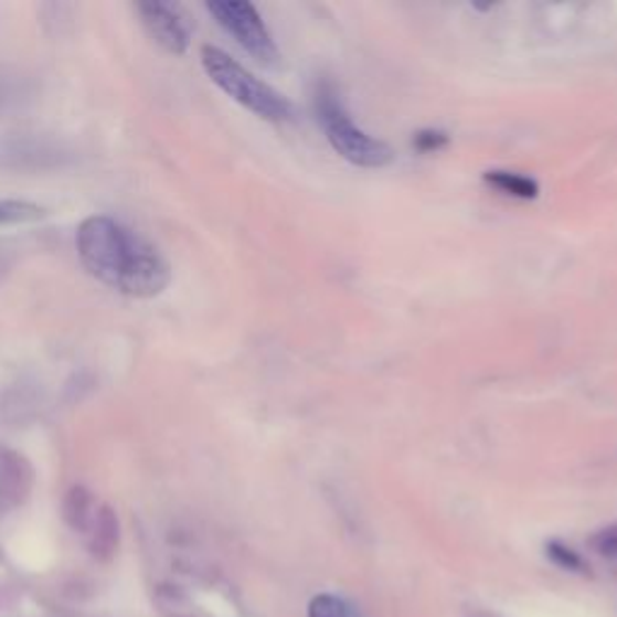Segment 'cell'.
<instances>
[{
    "instance_id": "cell-1",
    "label": "cell",
    "mask_w": 617,
    "mask_h": 617,
    "mask_svg": "<svg viewBox=\"0 0 617 617\" xmlns=\"http://www.w3.org/2000/svg\"><path fill=\"white\" fill-rule=\"evenodd\" d=\"M75 246L92 278L118 295L152 299L172 283L167 258L138 232L109 215L83 220L75 234Z\"/></svg>"
},
{
    "instance_id": "cell-2",
    "label": "cell",
    "mask_w": 617,
    "mask_h": 617,
    "mask_svg": "<svg viewBox=\"0 0 617 617\" xmlns=\"http://www.w3.org/2000/svg\"><path fill=\"white\" fill-rule=\"evenodd\" d=\"M201 63L210 81L236 104H242L244 109L266 118V121H290L292 118V104L278 89L258 81L254 73H248L242 63H236L222 49L203 46Z\"/></svg>"
},
{
    "instance_id": "cell-3",
    "label": "cell",
    "mask_w": 617,
    "mask_h": 617,
    "mask_svg": "<svg viewBox=\"0 0 617 617\" xmlns=\"http://www.w3.org/2000/svg\"><path fill=\"white\" fill-rule=\"evenodd\" d=\"M313 102H317V116L326 130V138L340 157L366 169L386 167L393 160V152L386 142L366 136L362 128L352 124L350 114L343 107V99L331 85H321Z\"/></svg>"
},
{
    "instance_id": "cell-4",
    "label": "cell",
    "mask_w": 617,
    "mask_h": 617,
    "mask_svg": "<svg viewBox=\"0 0 617 617\" xmlns=\"http://www.w3.org/2000/svg\"><path fill=\"white\" fill-rule=\"evenodd\" d=\"M208 12L236 39V44L248 51L256 61L266 65L278 63V46H275L268 28L252 3L215 0V3H208Z\"/></svg>"
},
{
    "instance_id": "cell-5",
    "label": "cell",
    "mask_w": 617,
    "mask_h": 617,
    "mask_svg": "<svg viewBox=\"0 0 617 617\" xmlns=\"http://www.w3.org/2000/svg\"><path fill=\"white\" fill-rule=\"evenodd\" d=\"M136 10L142 24H146L148 34L157 44L174 56L187 54L191 44V32L177 6L157 3L155 0V3H138Z\"/></svg>"
},
{
    "instance_id": "cell-6",
    "label": "cell",
    "mask_w": 617,
    "mask_h": 617,
    "mask_svg": "<svg viewBox=\"0 0 617 617\" xmlns=\"http://www.w3.org/2000/svg\"><path fill=\"white\" fill-rule=\"evenodd\" d=\"M85 545L89 550V555L99 560V562H109L116 550H118V538H121V531H118V519L114 514V509L109 504H99L95 517L87 523V529L83 531Z\"/></svg>"
},
{
    "instance_id": "cell-7",
    "label": "cell",
    "mask_w": 617,
    "mask_h": 617,
    "mask_svg": "<svg viewBox=\"0 0 617 617\" xmlns=\"http://www.w3.org/2000/svg\"><path fill=\"white\" fill-rule=\"evenodd\" d=\"M49 210L32 201H20V199H0V227H12V225H32V222L44 220Z\"/></svg>"
},
{
    "instance_id": "cell-8",
    "label": "cell",
    "mask_w": 617,
    "mask_h": 617,
    "mask_svg": "<svg viewBox=\"0 0 617 617\" xmlns=\"http://www.w3.org/2000/svg\"><path fill=\"white\" fill-rule=\"evenodd\" d=\"M485 181L494 187L497 191H502L507 195H514V199H535L538 195V183L529 177L517 174V172H488L485 174Z\"/></svg>"
},
{
    "instance_id": "cell-9",
    "label": "cell",
    "mask_w": 617,
    "mask_h": 617,
    "mask_svg": "<svg viewBox=\"0 0 617 617\" xmlns=\"http://www.w3.org/2000/svg\"><path fill=\"white\" fill-rule=\"evenodd\" d=\"M307 617H352L348 600L336 594H319L309 600Z\"/></svg>"
},
{
    "instance_id": "cell-10",
    "label": "cell",
    "mask_w": 617,
    "mask_h": 617,
    "mask_svg": "<svg viewBox=\"0 0 617 617\" xmlns=\"http://www.w3.org/2000/svg\"><path fill=\"white\" fill-rule=\"evenodd\" d=\"M545 553L547 557L553 560L560 570L564 572H576V574H586V562L584 557L576 553L574 547L570 545H564L560 541H553V543H547L545 545Z\"/></svg>"
},
{
    "instance_id": "cell-11",
    "label": "cell",
    "mask_w": 617,
    "mask_h": 617,
    "mask_svg": "<svg viewBox=\"0 0 617 617\" xmlns=\"http://www.w3.org/2000/svg\"><path fill=\"white\" fill-rule=\"evenodd\" d=\"M591 545H594V550L600 557L617 560V523L598 531L594 538H591Z\"/></svg>"
},
{
    "instance_id": "cell-12",
    "label": "cell",
    "mask_w": 617,
    "mask_h": 617,
    "mask_svg": "<svg viewBox=\"0 0 617 617\" xmlns=\"http://www.w3.org/2000/svg\"><path fill=\"white\" fill-rule=\"evenodd\" d=\"M446 142H449V136H446L444 130H437V128L419 130V134L413 138V146L419 152H437L446 146Z\"/></svg>"
}]
</instances>
